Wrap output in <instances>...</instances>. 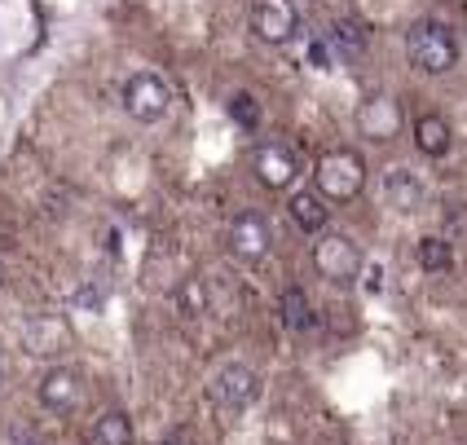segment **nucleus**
I'll return each mask as SVG.
<instances>
[{"label":"nucleus","mask_w":467,"mask_h":445,"mask_svg":"<svg viewBox=\"0 0 467 445\" xmlns=\"http://www.w3.org/2000/svg\"><path fill=\"white\" fill-rule=\"evenodd\" d=\"M76 309H93V314H98V309H102V291L98 287H79L76 291Z\"/></svg>","instance_id":"4be33fe9"},{"label":"nucleus","mask_w":467,"mask_h":445,"mask_svg":"<svg viewBox=\"0 0 467 445\" xmlns=\"http://www.w3.org/2000/svg\"><path fill=\"white\" fill-rule=\"evenodd\" d=\"M79 397H84V388H79L76 370H67V367L45 370V379H40V406H45V410H53V415H71L79 406Z\"/></svg>","instance_id":"9b49d317"},{"label":"nucleus","mask_w":467,"mask_h":445,"mask_svg":"<svg viewBox=\"0 0 467 445\" xmlns=\"http://www.w3.org/2000/svg\"><path fill=\"white\" fill-rule=\"evenodd\" d=\"M358 132L370 141H392L401 132V106L392 102L389 93H375L358 106Z\"/></svg>","instance_id":"6e6552de"},{"label":"nucleus","mask_w":467,"mask_h":445,"mask_svg":"<svg viewBox=\"0 0 467 445\" xmlns=\"http://www.w3.org/2000/svg\"><path fill=\"white\" fill-rule=\"evenodd\" d=\"M0 384H5V367H0Z\"/></svg>","instance_id":"5701e85b"},{"label":"nucleus","mask_w":467,"mask_h":445,"mask_svg":"<svg viewBox=\"0 0 467 445\" xmlns=\"http://www.w3.org/2000/svg\"><path fill=\"white\" fill-rule=\"evenodd\" d=\"M313 181L327 203H353L366 185V163L358 150H327L313 168Z\"/></svg>","instance_id":"f03ea898"},{"label":"nucleus","mask_w":467,"mask_h":445,"mask_svg":"<svg viewBox=\"0 0 467 445\" xmlns=\"http://www.w3.org/2000/svg\"><path fill=\"white\" fill-rule=\"evenodd\" d=\"M309 62L317 71H331V49H327V40H309Z\"/></svg>","instance_id":"412c9836"},{"label":"nucleus","mask_w":467,"mask_h":445,"mask_svg":"<svg viewBox=\"0 0 467 445\" xmlns=\"http://www.w3.org/2000/svg\"><path fill=\"white\" fill-rule=\"evenodd\" d=\"M406 53H410V62L423 76H445L459 62V36L441 18H423V23L406 31Z\"/></svg>","instance_id":"f257e3e1"},{"label":"nucleus","mask_w":467,"mask_h":445,"mask_svg":"<svg viewBox=\"0 0 467 445\" xmlns=\"http://www.w3.org/2000/svg\"><path fill=\"white\" fill-rule=\"evenodd\" d=\"M327 49H336L339 57H358V53H366V31L362 23H353V18H336L331 23V31H327Z\"/></svg>","instance_id":"2eb2a0df"},{"label":"nucleus","mask_w":467,"mask_h":445,"mask_svg":"<svg viewBox=\"0 0 467 445\" xmlns=\"http://www.w3.org/2000/svg\"><path fill=\"white\" fill-rule=\"evenodd\" d=\"M286 216H291V225H296V230H305V234H322V230H327V221H331V208H327V199H322L317 190H291V199H286Z\"/></svg>","instance_id":"f8f14e48"},{"label":"nucleus","mask_w":467,"mask_h":445,"mask_svg":"<svg viewBox=\"0 0 467 445\" xmlns=\"http://www.w3.org/2000/svg\"><path fill=\"white\" fill-rule=\"evenodd\" d=\"M384 199H389V208H397V212H419L423 208V181H419L410 168H389Z\"/></svg>","instance_id":"ddd939ff"},{"label":"nucleus","mask_w":467,"mask_h":445,"mask_svg":"<svg viewBox=\"0 0 467 445\" xmlns=\"http://www.w3.org/2000/svg\"><path fill=\"white\" fill-rule=\"evenodd\" d=\"M296 5L291 0H256L252 5V31L265 45H286L296 36Z\"/></svg>","instance_id":"0eeeda50"},{"label":"nucleus","mask_w":467,"mask_h":445,"mask_svg":"<svg viewBox=\"0 0 467 445\" xmlns=\"http://www.w3.org/2000/svg\"><path fill=\"white\" fill-rule=\"evenodd\" d=\"M362 247L353 243L348 234H322L313 243V269L327 278V283H336V287H348L358 274H362Z\"/></svg>","instance_id":"20e7f679"},{"label":"nucleus","mask_w":467,"mask_h":445,"mask_svg":"<svg viewBox=\"0 0 467 445\" xmlns=\"http://www.w3.org/2000/svg\"><path fill=\"white\" fill-rule=\"evenodd\" d=\"M252 168H256V181L265 185V190H291L296 172H300L296 155L286 150L283 141H265L256 150V159H252Z\"/></svg>","instance_id":"1a4fd4ad"},{"label":"nucleus","mask_w":467,"mask_h":445,"mask_svg":"<svg viewBox=\"0 0 467 445\" xmlns=\"http://www.w3.org/2000/svg\"><path fill=\"white\" fill-rule=\"evenodd\" d=\"M225 110H230V119L238 124V129H247V132L260 129V102L252 98V93H234Z\"/></svg>","instance_id":"6ab92c4d"},{"label":"nucleus","mask_w":467,"mask_h":445,"mask_svg":"<svg viewBox=\"0 0 467 445\" xmlns=\"http://www.w3.org/2000/svg\"><path fill=\"white\" fill-rule=\"evenodd\" d=\"M93 445H132V419L124 410H106L93 423Z\"/></svg>","instance_id":"f3484780"},{"label":"nucleus","mask_w":467,"mask_h":445,"mask_svg":"<svg viewBox=\"0 0 467 445\" xmlns=\"http://www.w3.org/2000/svg\"><path fill=\"white\" fill-rule=\"evenodd\" d=\"M0 287H5V278H0Z\"/></svg>","instance_id":"b1692460"},{"label":"nucleus","mask_w":467,"mask_h":445,"mask_svg":"<svg viewBox=\"0 0 467 445\" xmlns=\"http://www.w3.org/2000/svg\"><path fill=\"white\" fill-rule=\"evenodd\" d=\"M358 278H362V287L370 291V295H379V291H384V269H379V264H362V274H358Z\"/></svg>","instance_id":"aec40b11"},{"label":"nucleus","mask_w":467,"mask_h":445,"mask_svg":"<svg viewBox=\"0 0 467 445\" xmlns=\"http://www.w3.org/2000/svg\"><path fill=\"white\" fill-rule=\"evenodd\" d=\"M283 322H286V331H309L313 322V305H309V295H305V287H286L283 291Z\"/></svg>","instance_id":"dca6fc26"},{"label":"nucleus","mask_w":467,"mask_h":445,"mask_svg":"<svg viewBox=\"0 0 467 445\" xmlns=\"http://www.w3.org/2000/svg\"><path fill=\"white\" fill-rule=\"evenodd\" d=\"M269 243H274V230L260 212H238L230 221V252L238 261H260L269 256Z\"/></svg>","instance_id":"423d86ee"},{"label":"nucleus","mask_w":467,"mask_h":445,"mask_svg":"<svg viewBox=\"0 0 467 445\" xmlns=\"http://www.w3.org/2000/svg\"><path fill=\"white\" fill-rule=\"evenodd\" d=\"M415 256H419V264H423L428 274H445V269L454 264V247H450V238L428 234V238H419Z\"/></svg>","instance_id":"a211bd4d"},{"label":"nucleus","mask_w":467,"mask_h":445,"mask_svg":"<svg viewBox=\"0 0 467 445\" xmlns=\"http://www.w3.org/2000/svg\"><path fill=\"white\" fill-rule=\"evenodd\" d=\"M67 344H71V331H67L62 317H53V314L31 317V322L23 326V348L31 353V357H57Z\"/></svg>","instance_id":"9d476101"},{"label":"nucleus","mask_w":467,"mask_h":445,"mask_svg":"<svg viewBox=\"0 0 467 445\" xmlns=\"http://www.w3.org/2000/svg\"><path fill=\"white\" fill-rule=\"evenodd\" d=\"M415 146H419V155H428V159H441L445 150H450V124H445V115H437V110L419 115L415 119Z\"/></svg>","instance_id":"4468645a"},{"label":"nucleus","mask_w":467,"mask_h":445,"mask_svg":"<svg viewBox=\"0 0 467 445\" xmlns=\"http://www.w3.org/2000/svg\"><path fill=\"white\" fill-rule=\"evenodd\" d=\"M124 110H129V119H137V124H159V119H168V110H172V88H168V79L155 76V71H137V76H129V84H124Z\"/></svg>","instance_id":"7ed1b4c3"},{"label":"nucleus","mask_w":467,"mask_h":445,"mask_svg":"<svg viewBox=\"0 0 467 445\" xmlns=\"http://www.w3.org/2000/svg\"><path fill=\"white\" fill-rule=\"evenodd\" d=\"M208 397L221 406V410H247L252 401L260 397V379L256 370H247L243 362H230V367H221L212 375L208 384Z\"/></svg>","instance_id":"39448f33"}]
</instances>
